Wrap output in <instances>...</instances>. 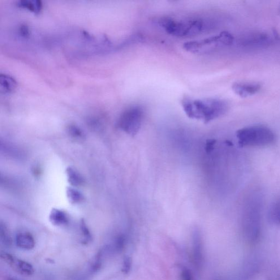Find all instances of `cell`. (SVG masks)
I'll use <instances>...</instances> for the list:
<instances>
[{
  "label": "cell",
  "instance_id": "obj_10",
  "mask_svg": "<svg viewBox=\"0 0 280 280\" xmlns=\"http://www.w3.org/2000/svg\"><path fill=\"white\" fill-rule=\"evenodd\" d=\"M193 260L197 268H199L202 264V243L198 232H195L193 236Z\"/></svg>",
  "mask_w": 280,
  "mask_h": 280
},
{
  "label": "cell",
  "instance_id": "obj_24",
  "mask_svg": "<svg viewBox=\"0 0 280 280\" xmlns=\"http://www.w3.org/2000/svg\"><path fill=\"white\" fill-rule=\"evenodd\" d=\"M7 280H16L15 279H12V278H8Z\"/></svg>",
  "mask_w": 280,
  "mask_h": 280
},
{
  "label": "cell",
  "instance_id": "obj_16",
  "mask_svg": "<svg viewBox=\"0 0 280 280\" xmlns=\"http://www.w3.org/2000/svg\"><path fill=\"white\" fill-rule=\"evenodd\" d=\"M18 6L21 8H25L34 14H38L42 10V3L40 1L35 0H24L19 2Z\"/></svg>",
  "mask_w": 280,
  "mask_h": 280
},
{
  "label": "cell",
  "instance_id": "obj_21",
  "mask_svg": "<svg viewBox=\"0 0 280 280\" xmlns=\"http://www.w3.org/2000/svg\"><path fill=\"white\" fill-rule=\"evenodd\" d=\"M182 280H193V276L191 271L187 268H183L181 274Z\"/></svg>",
  "mask_w": 280,
  "mask_h": 280
},
{
  "label": "cell",
  "instance_id": "obj_1",
  "mask_svg": "<svg viewBox=\"0 0 280 280\" xmlns=\"http://www.w3.org/2000/svg\"><path fill=\"white\" fill-rule=\"evenodd\" d=\"M182 106L189 118L202 120L205 123L221 117L228 109L226 101L216 98H185L182 101Z\"/></svg>",
  "mask_w": 280,
  "mask_h": 280
},
{
  "label": "cell",
  "instance_id": "obj_2",
  "mask_svg": "<svg viewBox=\"0 0 280 280\" xmlns=\"http://www.w3.org/2000/svg\"><path fill=\"white\" fill-rule=\"evenodd\" d=\"M262 198L259 193H253L245 200L241 225L245 240L255 244L259 240L262 229Z\"/></svg>",
  "mask_w": 280,
  "mask_h": 280
},
{
  "label": "cell",
  "instance_id": "obj_6",
  "mask_svg": "<svg viewBox=\"0 0 280 280\" xmlns=\"http://www.w3.org/2000/svg\"><path fill=\"white\" fill-rule=\"evenodd\" d=\"M144 111L139 106H132L125 110L118 118L117 127L129 135L135 136L143 123Z\"/></svg>",
  "mask_w": 280,
  "mask_h": 280
},
{
  "label": "cell",
  "instance_id": "obj_12",
  "mask_svg": "<svg viewBox=\"0 0 280 280\" xmlns=\"http://www.w3.org/2000/svg\"><path fill=\"white\" fill-rule=\"evenodd\" d=\"M49 221L56 226H66L68 222L67 214L62 210L53 209L49 214Z\"/></svg>",
  "mask_w": 280,
  "mask_h": 280
},
{
  "label": "cell",
  "instance_id": "obj_22",
  "mask_svg": "<svg viewBox=\"0 0 280 280\" xmlns=\"http://www.w3.org/2000/svg\"><path fill=\"white\" fill-rule=\"evenodd\" d=\"M216 143V141L214 139H210L207 140L205 150L207 153H210L213 151L214 149V145Z\"/></svg>",
  "mask_w": 280,
  "mask_h": 280
},
{
  "label": "cell",
  "instance_id": "obj_17",
  "mask_svg": "<svg viewBox=\"0 0 280 280\" xmlns=\"http://www.w3.org/2000/svg\"><path fill=\"white\" fill-rule=\"evenodd\" d=\"M0 240L3 246L10 248L12 244V240L9 231L5 225L2 223L0 225Z\"/></svg>",
  "mask_w": 280,
  "mask_h": 280
},
{
  "label": "cell",
  "instance_id": "obj_3",
  "mask_svg": "<svg viewBox=\"0 0 280 280\" xmlns=\"http://www.w3.org/2000/svg\"><path fill=\"white\" fill-rule=\"evenodd\" d=\"M158 24L168 34L178 37H191L206 31L209 27L207 21L200 18L176 19L163 18Z\"/></svg>",
  "mask_w": 280,
  "mask_h": 280
},
{
  "label": "cell",
  "instance_id": "obj_23",
  "mask_svg": "<svg viewBox=\"0 0 280 280\" xmlns=\"http://www.w3.org/2000/svg\"><path fill=\"white\" fill-rule=\"evenodd\" d=\"M131 268V262L129 258L126 257L124 258L123 266V272L127 274Z\"/></svg>",
  "mask_w": 280,
  "mask_h": 280
},
{
  "label": "cell",
  "instance_id": "obj_20",
  "mask_svg": "<svg viewBox=\"0 0 280 280\" xmlns=\"http://www.w3.org/2000/svg\"><path fill=\"white\" fill-rule=\"evenodd\" d=\"M81 230L82 234L83 239L82 240V244L84 245H87L92 240V236L91 233L87 226L85 223L82 221L81 223Z\"/></svg>",
  "mask_w": 280,
  "mask_h": 280
},
{
  "label": "cell",
  "instance_id": "obj_8",
  "mask_svg": "<svg viewBox=\"0 0 280 280\" xmlns=\"http://www.w3.org/2000/svg\"><path fill=\"white\" fill-rule=\"evenodd\" d=\"M261 85L255 83L237 82L232 85L233 92L241 98L252 96L260 91Z\"/></svg>",
  "mask_w": 280,
  "mask_h": 280
},
{
  "label": "cell",
  "instance_id": "obj_11",
  "mask_svg": "<svg viewBox=\"0 0 280 280\" xmlns=\"http://www.w3.org/2000/svg\"><path fill=\"white\" fill-rule=\"evenodd\" d=\"M269 42L270 38L266 34H257L244 38L243 44L245 46H258L266 45Z\"/></svg>",
  "mask_w": 280,
  "mask_h": 280
},
{
  "label": "cell",
  "instance_id": "obj_7",
  "mask_svg": "<svg viewBox=\"0 0 280 280\" xmlns=\"http://www.w3.org/2000/svg\"><path fill=\"white\" fill-rule=\"evenodd\" d=\"M2 260L15 270L16 272L25 276H31L34 273L33 267L29 263L18 259L10 253L2 252Z\"/></svg>",
  "mask_w": 280,
  "mask_h": 280
},
{
  "label": "cell",
  "instance_id": "obj_15",
  "mask_svg": "<svg viewBox=\"0 0 280 280\" xmlns=\"http://www.w3.org/2000/svg\"><path fill=\"white\" fill-rule=\"evenodd\" d=\"M268 218L270 222L274 225H280V198L271 205L268 212Z\"/></svg>",
  "mask_w": 280,
  "mask_h": 280
},
{
  "label": "cell",
  "instance_id": "obj_9",
  "mask_svg": "<svg viewBox=\"0 0 280 280\" xmlns=\"http://www.w3.org/2000/svg\"><path fill=\"white\" fill-rule=\"evenodd\" d=\"M16 244L21 249L31 250L35 246V241L28 232H21L16 236Z\"/></svg>",
  "mask_w": 280,
  "mask_h": 280
},
{
  "label": "cell",
  "instance_id": "obj_14",
  "mask_svg": "<svg viewBox=\"0 0 280 280\" xmlns=\"http://www.w3.org/2000/svg\"><path fill=\"white\" fill-rule=\"evenodd\" d=\"M68 181L73 186L79 187L82 186L84 180L78 171L74 168L68 167L66 170Z\"/></svg>",
  "mask_w": 280,
  "mask_h": 280
},
{
  "label": "cell",
  "instance_id": "obj_5",
  "mask_svg": "<svg viewBox=\"0 0 280 280\" xmlns=\"http://www.w3.org/2000/svg\"><path fill=\"white\" fill-rule=\"evenodd\" d=\"M234 37L227 32H223L216 35L203 38L199 40L184 43L183 47L188 52L203 55L213 53L224 47L233 44Z\"/></svg>",
  "mask_w": 280,
  "mask_h": 280
},
{
  "label": "cell",
  "instance_id": "obj_13",
  "mask_svg": "<svg viewBox=\"0 0 280 280\" xmlns=\"http://www.w3.org/2000/svg\"><path fill=\"white\" fill-rule=\"evenodd\" d=\"M16 87V80L10 76L1 74L0 76V89L3 94H10Z\"/></svg>",
  "mask_w": 280,
  "mask_h": 280
},
{
  "label": "cell",
  "instance_id": "obj_18",
  "mask_svg": "<svg viewBox=\"0 0 280 280\" xmlns=\"http://www.w3.org/2000/svg\"><path fill=\"white\" fill-rule=\"evenodd\" d=\"M66 195L68 199L72 204H79L84 200L82 194L71 187L67 188Z\"/></svg>",
  "mask_w": 280,
  "mask_h": 280
},
{
  "label": "cell",
  "instance_id": "obj_19",
  "mask_svg": "<svg viewBox=\"0 0 280 280\" xmlns=\"http://www.w3.org/2000/svg\"><path fill=\"white\" fill-rule=\"evenodd\" d=\"M69 134L76 140H81L85 138L84 132L81 129L76 126H70L68 128Z\"/></svg>",
  "mask_w": 280,
  "mask_h": 280
},
{
  "label": "cell",
  "instance_id": "obj_4",
  "mask_svg": "<svg viewBox=\"0 0 280 280\" xmlns=\"http://www.w3.org/2000/svg\"><path fill=\"white\" fill-rule=\"evenodd\" d=\"M236 137L241 147H266L274 144L277 140L272 130L262 126L241 129L237 132Z\"/></svg>",
  "mask_w": 280,
  "mask_h": 280
}]
</instances>
